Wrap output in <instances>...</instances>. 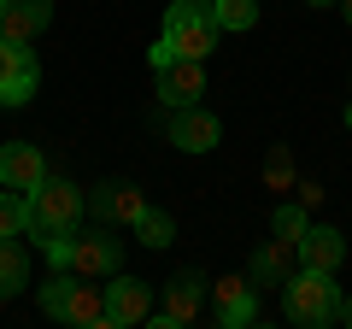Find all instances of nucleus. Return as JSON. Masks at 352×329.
I'll use <instances>...</instances> for the list:
<instances>
[{"label":"nucleus","mask_w":352,"mask_h":329,"mask_svg":"<svg viewBox=\"0 0 352 329\" xmlns=\"http://www.w3.org/2000/svg\"><path fill=\"white\" fill-rule=\"evenodd\" d=\"M88 212L100 217V224H129L135 229V217L147 212V194L135 189V182H94V189H88Z\"/></svg>","instance_id":"10"},{"label":"nucleus","mask_w":352,"mask_h":329,"mask_svg":"<svg viewBox=\"0 0 352 329\" xmlns=\"http://www.w3.org/2000/svg\"><path fill=\"white\" fill-rule=\"evenodd\" d=\"M170 59H176V53H170V41L159 36V41H153V47H147V65H153V71H164V65H170Z\"/></svg>","instance_id":"23"},{"label":"nucleus","mask_w":352,"mask_h":329,"mask_svg":"<svg viewBox=\"0 0 352 329\" xmlns=\"http://www.w3.org/2000/svg\"><path fill=\"white\" fill-rule=\"evenodd\" d=\"M59 323L106 329V288H94V277H76L71 294H65V306H59Z\"/></svg>","instance_id":"16"},{"label":"nucleus","mask_w":352,"mask_h":329,"mask_svg":"<svg viewBox=\"0 0 352 329\" xmlns=\"http://www.w3.org/2000/svg\"><path fill=\"white\" fill-rule=\"evenodd\" d=\"M264 182H270V194H288L294 189V153L288 147H270V159H264Z\"/></svg>","instance_id":"20"},{"label":"nucleus","mask_w":352,"mask_h":329,"mask_svg":"<svg viewBox=\"0 0 352 329\" xmlns=\"http://www.w3.org/2000/svg\"><path fill=\"white\" fill-rule=\"evenodd\" d=\"M71 270L76 277H118L124 270V241L112 235L106 224H94V229H76V241H71Z\"/></svg>","instance_id":"4"},{"label":"nucleus","mask_w":352,"mask_h":329,"mask_svg":"<svg viewBox=\"0 0 352 329\" xmlns=\"http://www.w3.org/2000/svg\"><path fill=\"white\" fill-rule=\"evenodd\" d=\"M41 177H47V159H41L36 141H6V147H0V182H6V189L30 194Z\"/></svg>","instance_id":"14"},{"label":"nucleus","mask_w":352,"mask_h":329,"mask_svg":"<svg viewBox=\"0 0 352 329\" xmlns=\"http://www.w3.org/2000/svg\"><path fill=\"white\" fill-rule=\"evenodd\" d=\"M24 206H30L24 235H41V229H76V224H82V212H88V194L76 189V182H65V177H53V171H47V177L24 194Z\"/></svg>","instance_id":"3"},{"label":"nucleus","mask_w":352,"mask_h":329,"mask_svg":"<svg viewBox=\"0 0 352 329\" xmlns=\"http://www.w3.org/2000/svg\"><path fill=\"white\" fill-rule=\"evenodd\" d=\"M53 24V0H0V41H36Z\"/></svg>","instance_id":"12"},{"label":"nucleus","mask_w":352,"mask_h":329,"mask_svg":"<svg viewBox=\"0 0 352 329\" xmlns=\"http://www.w3.org/2000/svg\"><path fill=\"white\" fill-rule=\"evenodd\" d=\"M340 323H352V294H340Z\"/></svg>","instance_id":"25"},{"label":"nucleus","mask_w":352,"mask_h":329,"mask_svg":"<svg viewBox=\"0 0 352 329\" xmlns=\"http://www.w3.org/2000/svg\"><path fill=\"white\" fill-rule=\"evenodd\" d=\"M206 294H212V282H206L200 270H176V277L164 282V300H159V312H153L147 323H159V329H182V323H194Z\"/></svg>","instance_id":"5"},{"label":"nucleus","mask_w":352,"mask_h":329,"mask_svg":"<svg viewBox=\"0 0 352 329\" xmlns=\"http://www.w3.org/2000/svg\"><path fill=\"white\" fill-rule=\"evenodd\" d=\"M305 6H340V0H305Z\"/></svg>","instance_id":"27"},{"label":"nucleus","mask_w":352,"mask_h":329,"mask_svg":"<svg viewBox=\"0 0 352 329\" xmlns=\"http://www.w3.org/2000/svg\"><path fill=\"white\" fill-rule=\"evenodd\" d=\"M153 317V288L141 277H106V329H135Z\"/></svg>","instance_id":"8"},{"label":"nucleus","mask_w":352,"mask_h":329,"mask_svg":"<svg viewBox=\"0 0 352 329\" xmlns=\"http://www.w3.org/2000/svg\"><path fill=\"white\" fill-rule=\"evenodd\" d=\"M346 129H352V106H346Z\"/></svg>","instance_id":"28"},{"label":"nucleus","mask_w":352,"mask_h":329,"mask_svg":"<svg viewBox=\"0 0 352 329\" xmlns=\"http://www.w3.org/2000/svg\"><path fill=\"white\" fill-rule=\"evenodd\" d=\"M41 89V65L24 41H0V106H30Z\"/></svg>","instance_id":"6"},{"label":"nucleus","mask_w":352,"mask_h":329,"mask_svg":"<svg viewBox=\"0 0 352 329\" xmlns=\"http://www.w3.org/2000/svg\"><path fill=\"white\" fill-rule=\"evenodd\" d=\"M212 317H217V329L258 323V294H252V282L247 277H217L212 282Z\"/></svg>","instance_id":"9"},{"label":"nucleus","mask_w":352,"mask_h":329,"mask_svg":"<svg viewBox=\"0 0 352 329\" xmlns=\"http://www.w3.org/2000/svg\"><path fill=\"white\" fill-rule=\"evenodd\" d=\"M340 294L346 288H335V270H305L300 265L282 282V312L300 329H329V323H340Z\"/></svg>","instance_id":"1"},{"label":"nucleus","mask_w":352,"mask_h":329,"mask_svg":"<svg viewBox=\"0 0 352 329\" xmlns=\"http://www.w3.org/2000/svg\"><path fill=\"white\" fill-rule=\"evenodd\" d=\"M200 94H206V59H170L159 71V100L170 106V112L176 106H194Z\"/></svg>","instance_id":"13"},{"label":"nucleus","mask_w":352,"mask_h":329,"mask_svg":"<svg viewBox=\"0 0 352 329\" xmlns=\"http://www.w3.org/2000/svg\"><path fill=\"white\" fill-rule=\"evenodd\" d=\"M217 18H212V0H170L164 6V41H170L176 59H212L217 53Z\"/></svg>","instance_id":"2"},{"label":"nucleus","mask_w":352,"mask_h":329,"mask_svg":"<svg viewBox=\"0 0 352 329\" xmlns=\"http://www.w3.org/2000/svg\"><path fill=\"white\" fill-rule=\"evenodd\" d=\"M340 18H346V24H352V0H340Z\"/></svg>","instance_id":"26"},{"label":"nucleus","mask_w":352,"mask_h":329,"mask_svg":"<svg viewBox=\"0 0 352 329\" xmlns=\"http://www.w3.org/2000/svg\"><path fill=\"white\" fill-rule=\"evenodd\" d=\"M305 224H311V212H305L300 200H294V206H276V212H270V229H276L282 241H300V235H305Z\"/></svg>","instance_id":"21"},{"label":"nucleus","mask_w":352,"mask_h":329,"mask_svg":"<svg viewBox=\"0 0 352 329\" xmlns=\"http://www.w3.org/2000/svg\"><path fill=\"white\" fill-rule=\"evenodd\" d=\"M217 30H252L258 24V0H212Z\"/></svg>","instance_id":"19"},{"label":"nucleus","mask_w":352,"mask_h":329,"mask_svg":"<svg viewBox=\"0 0 352 329\" xmlns=\"http://www.w3.org/2000/svg\"><path fill=\"white\" fill-rule=\"evenodd\" d=\"M300 270V241H264L258 253H252V265H247V282H252V294H264V288H282V282Z\"/></svg>","instance_id":"11"},{"label":"nucleus","mask_w":352,"mask_h":329,"mask_svg":"<svg viewBox=\"0 0 352 329\" xmlns=\"http://www.w3.org/2000/svg\"><path fill=\"white\" fill-rule=\"evenodd\" d=\"M164 136H170V147H182V153H212L217 141H223V118L212 112V106H176L170 112V124H164Z\"/></svg>","instance_id":"7"},{"label":"nucleus","mask_w":352,"mask_h":329,"mask_svg":"<svg viewBox=\"0 0 352 329\" xmlns=\"http://www.w3.org/2000/svg\"><path fill=\"white\" fill-rule=\"evenodd\" d=\"M24 224H30L24 194H18V189H6V194H0V235H24Z\"/></svg>","instance_id":"22"},{"label":"nucleus","mask_w":352,"mask_h":329,"mask_svg":"<svg viewBox=\"0 0 352 329\" xmlns=\"http://www.w3.org/2000/svg\"><path fill=\"white\" fill-rule=\"evenodd\" d=\"M317 200H323V189H317V182H300V206L305 212H317Z\"/></svg>","instance_id":"24"},{"label":"nucleus","mask_w":352,"mask_h":329,"mask_svg":"<svg viewBox=\"0 0 352 329\" xmlns=\"http://www.w3.org/2000/svg\"><path fill=\"white\" fill-rule=\"evenodd\" d=\"M135 241H141V247H170V241H176V217L159 212V206H147V212L135 217Z\"/></svg>","instance_id":"18"},{"label":"nucleus","mask_w":352,"mask_h":329,"mask_svg":"<svg viewBox=\"0 0 352 329\" xmlns=\"http://www.w3.org/2000/svg\"><path fill=\"white\" fill-rule=\"evenodd\" d=\"M340 259H346V235H340L335 224H305V235H300V265H305V270H340Z\"/></svg>","instance_id":"15"},{"label":"nucleus","mask_w":352,"mask_h":329,"mask_svg":"<svg viewBox=\"0 0 352 329\" xmlns=\"http://www.w3.org/2000/svg\"><path fill=\"white\" fill-rule=\"evenodd\" d=\"M30 288V247L18 235H0V300Z\"/></svg>","instance_id":"17"}]
</instances>
